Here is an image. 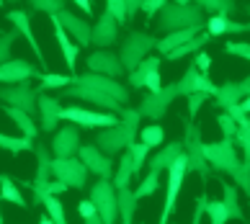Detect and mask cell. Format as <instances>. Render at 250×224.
I'll list each match as a JSON object with an SVG mask.
<instances>
[{
	"label": "cell",
	"instance_id": "6da1fadb",
	"mask_svg": "<svg viewBox=\"0 0 250 224\" xmlns=\"http://www.w3.org/2000/svg\"><path fill=\"white\" fill-rule=\"evenodd\" d=\"M140 124H142V114L140 108H124V114L119 116L116 124L104 126V132L96 134V144L104 149L106 155H122L129 144L137 142L140 137Z\"/></svg>",
	"mask_w": 250,
	"mask_h": 224
},
{
	"label": "cell",
	"instance_id": "7a4b0ae2",
	"mask_svg": "<svg viewBox=\"0 0 250 224\" xmlns=\"http://www.w3.org/2000/svg\"><path fill=\"white\" fill-rule=\"evenodd\" d=\"M157 18V31L168 34V31H178V29H204L207 18H204V8L199 3H165L160 8Z\"/></svg>",
	"mask_w": 250,
	"mask_h": 224
},
{
	"label": "cell",
	"instance_id": "3957f363",
	"mask_svg": "<svg viewBox=\"0 0 250 224\" xmlns=\"http://www.w3.org/2000/svg\"><path fill=\"white\" fill-rule=\"evenodd\" d=\"M183 152L188 157V173H199L201 183H209V173H211V165L209 160L204 157V139H201V126L193 124V119L183 121Z\"/></svg>",
	"mask_w": 250,
	"mask_h": 224
},
{
	"label": "cell",
	"instance_id": "277c9868",
	"mask_svg": "<svg viewBox=\"0 0 250 224\" xmlns=\"http://www.w3.org/2000/svg\"><path fill=\"white\" fill-rule=\"evenodd\" d=\"M34 155H36V175L34 181H29L31 188V204L42 206L44 199L49 196V183H52V149L44 147V142H34Z\"/></svg>",
	"mask_w": 250,
	"mask_h": 224
},
{
	"label": "cell",
	"instance_id": "5b68a950",
	"mask_svg": "<svg viewBox=\"0 0 250 224\" xmlns=\"http://www.w3.org/2000/svg\"><path fill=\"white\" fill-rule=\"evenodd\" d=\"M204 157L209 160L211 170H217V173H229L232 175L237 167L243 165L232 137H222L219 142H204Z\"/></svg>",
	"mask_w": 250,
	"mask_h": 224
},
{
	"label": "cell",
	"instance_id": "8992f818",
	"mask_svg": "<svg viewBox=\"0 0 250 224\" xmlns=\"http://www.w3.org/2000/svg\"><path fill=\"white\" fill-rule=\"evenodd\" d=\"M155 46H157V36L147 34V31H129L124 36V41H122V52H119L124 70L132 72L137 64L155 49Z\"/></svg>",
	"mask_w": 250,
	"mask_h": 224
},
{
	"label": "cell",
	"instance_id": "52a82bcc",
	"mask_svg": "<svg viewBox=\"0 0 250 224\" xmlns=\"http://www.w3.org/2000/svg\"><path fill=\"white\" fill-rule=\"evenodd\" d=\"M88 199L96 204L104 224H116L119 222V201H116V185L111 178H98L90 185Z\"/></svg>",
	"mask_w": 250,
	"mask_h": 224
},
{
	"label": "cell",
	"instance_id": "ba28073f",
	"mask_svg": "<svg viewBox=\"0 0 250 224\" xmlns=\"http://www.w3.org/2000/svg\"><path fill=\"white\" fill-rule=\"evenodd\" d=\"M168 193H165V204H163V214H160V222L165 224L170 219V214L175 211V204H178V196H181V185L188 175V157L186 152L175 157V163L168 167Z\"/></svg>",
	"mask_w": 250,
	"mask_h": 224
},
{
	"label": "cell",
	"instance_id": "9c48e42d",
	"mask_svg": "<svg viewBox=\"0 0 250 224\" xmlns=\"http://www.w3.org/2000/svg\"><path fill=\"white\" fill-rule=\"evenodd\" d=\"M175 98H178V82H168V85H163L160 90H147V96L142 98V103H140L142 119L160 121Z\"/></svg>",
	"mask_w": 250,
	"mask_h": 224
},
{
	"label": "cell",
	"instance_id": "30bf717a",
	"mask_svg": "<svg viewBox=\"0 0 250 224\" xmlns=\"http://www.w3.org/2000/svg\"><path fill=\"white\" fill-rule=\"evenodd\" d=\"M88 167L85 163L80 160L78 155H70V157H52V175L60 178L70 185V188H85L88 183Z\"/></svg>",
	"mask_w": 250,
	"mask_h": 224
},
{
	"label": "cell",
	"instance_id": "8fae6325",
	"mask_svg": "<svg viewBox=\"0 0 250 224\" xmlns=\"http://www.w3.org/2000/svg\"><path fill=\"white\" fill-rule=\"evenodd\" d=\"M0 101H5L8 106H16V108L29 111L31 116L39 114V90L31 85V80L11 82L8 88L0 90Z\"/></svg>",
	"mask_w": 250,
	"mask_h": 224
},
{
	"label": "cell",
	"instance_id": "7c38bea8",
	"mask_svg": "<svg viewBox=\"0 0 250 224\" xmlns=\"http://www.w3.org/2000/svg\"><path fill=\"white\" fill-rule=\"evenodd\" d=\"M62 121H72L78 124L80 129H104L116 124V114L114 111H90V108H83V106H64L62 108Z\"/></svg>",
	"mask_w": 250,
	"mask_h": 224
},
{
	"label": "cell",
	"instance_id": "4fadbf2b",
	"mask_svg": "<svg viewBox=\"0 0 250 224\" xmlns=\"http://www.w3.org/2000/svg\"><path fill=\"white\" fill-rule=\"evenodd\" d=\"M64 93V98H78V101H85V103H93L98 108H104V111H114L116 116H122L124 114V103H119L116 98H111L108 93L104 90H98V88H88V85H67V88H62Z\"/></svg>",
	"mask_w": 250,
	"mask_h": 224
},
{
	"label": "cell",
	"instance_id": "5bb4252c",
	"mask_svg": "<svg viewBox=\"0 0 250 224\" xmlns=\"http://www.w3.org/2000/svg\"><path fill=\"white\" fill-rule=\"evenodd\" d=\"M72 82L75 85H88V88H98V90H104L108 93L111 98H116L119 103H129V90L126 85H122L119 82V78H108V75H101V72H93V70H88V72H83V75H72Z\"/></svg>",
	"mask_w": 250,
	"mask_h": 224
},
{
	"label": "cell",
	"instance_id": "9a60e30c",
	"mask_svg": "<svg viewBox=\"0 0 250 224\" xmlns=\"http://www.w3.org/2000/svg\"><path fill=\"white\" fill-rule=\"evenodd\" d=\"M78 157L85 163V167L90 173L98 175V178H114V163H111V155H106L96 142L93 144H80Z\"/></svg>",
	"mask_w": 250,
	"mask_h": 224
},
{
	"label": "cell",
	"instance_id": "2e32d148",
	"mask_svg": "<svg viewBox=\"0 0 250 224\" xmlns=\"http://www.w3.org/2000/svg\"><path fill=\"white\" fill-rule=\"evenodd\" d=\"M80 126L78 124H72V121H67L57 134L52 137V155L54 157H70V155H78V149H80Z\"/></svg>",
	"mask_w": 250,
	"mask_h": 224
},
{
	"label": "cell",
	"instance_id": "e0dca14e",
	"mask_svg": "<svg viewBox=\"0 0 250 224\" xmlns=\"http://www.w3.org/2000/svg\"><path fill=\"white\" fill-rule=\"evenodd\" d=\"M116 39H119V21L111 11H104L98 16V21L93 23V29H90V44L108 49V46L116 44Z\"/></svg>",
	"mask_w": 250,
	"mask_h": 224
},
{
	"label": "cell",
	"instance_id": "ac0fdd59",
	"mask_svg": "<svg viewBox=\"0 0 250 224\" xmlns=\"http://www.w3.org/2000/svg\"><path fill=\"white\" fill-rule=\"evenodd\" d=\"M209 93L211 98H214V93H217V85L211 82L209 78V72H201L196 64H188V70L183 72V78L178 80V96H188V93Z\"/></svg>",
	"mask_w": 250,
	"mask_h": 224
},
{
	"label": "cell",
	"instance_id": "d6986e66",
	"mask_svg": "<svg viewBox=\"0 0 250 224\" xmlns=\"http://www.w3.org/2000/svg\"><path fill=\"white\" fill-rule=\"evenodd\" d=\"M85 64H88V70L101 72V75H108V78H122V75L126 72L124 64H122V57L114 54L111 49H98L93 54H88Z\"/></svg>",
	"mask_w": 250,
	"mask_h": 224
},
{
	"label": "cell",
	"instance_id": "ffe728a7",
	"mask_svg": "<svg viewBox=\"0 0 250 224\" xmlns=\"http://www.w3.org/2000/svg\"><path fill=\"white\" fill-rule=\"evenodd\" d=\"M39 67L26 60H5L3 64H0V82L3 85H11V82H23V80H34L39 78Z\"/></svg>",
	"mask_w": 250,
	"mask_h": 224
},
{
	"label": "cell",
	"instance_id": "44dd1931",
	"mask_svg": "<svg viewBox=\"0 0 250 224\" xmlns=\"http://www.w3.org/2000/svg\"><path fill=\"white\" fill-rule=\"evenodd\" d=\"M57 18H60V23L64 26V31L75 39V44L80 46V49L90 44V29H93V26H90L85 18L75 16L72 11H67V8H62V11L57 13Z\"/></svg>",
	"mask_w": 250,
	"mask_h": 224
},
{
	"label": "cell",
	"instance_id": "7402d4cb",
	"mask_svg": "<svg viewBox=\"0 0 250 224\" xmlns=\"http://www.w3.org/2000/svg\"><path fill=\"white\" fill-rule=\"evenodd\" d=\"M49 21L54 26V36H57V44H60V52H62V57H64V64H67V70L75 75V64H78V54H80V46L70 39V34L64 31V26L60 23V18L57 13L49 16Z\"/></svg>",
	"mask_w": 250,
	"mask_h": 224
},
{
	"label": "cell",
	"instance_id": "603a6c76",
	"mask_svg": "<svg viewBox=\"0 0 250 224\" xmlns=\"http://www.w3.org/2000/svg\"><path fill=\"white\" fill-rule=\"evenodd\" d=\"M60 121H62L60 98L47 96V93H39V124H42V132H54Z\"/></svg>",
	"mask_w": 250,
	"mask_h": 224
},
{
	"label": "cell",
	"instance_id": "cb8c5ba5",
	"mask_svg": "<svg viewBox=\"0 0 250 224\" xmlns=\"http://www.w3.org/2000/svg\"><path fill=\"white\" fill-rule=\"evenodd\" d=\"M8 21H11V23L16 26V31L21 34L26 41H29L31 52L36 54V60H39V64H44V67H47V60H44V52H42L39 41H36L34 31H31V18H29V13H26V11H11V13H8Z\"/></svg>",
	"mask_w": 250,
	"mask_h": 224
},
{
	"label": "cell",
	"instance_id": "d4e9b609",
	"mask_svg": "<svg viewBox=\"0 0 250 224\" xmlns=\"http://www.w3.org/2000/svg\"><path fill=\"white\" fill-rule=\"evenodd\" d=\"M183 155V142H178V139H173V142H168L163 149H157V152L147 160V170H168V167L175 163V157Z\"/></svg>",
	"mask_w": 250,
	"mask_h": 224
},
{
	"label": "cell",
	"instance_id": "484cf974",
	"mask_svg": "<svg viewBox=\"0 0 250 224\" xmlns=\"http://www.w3.org/2000/svg\"><path fill=\"white\" fill-rule=\"evenodd\" d=\"M116 201H119V222H134V214H137V204H140V199H137V193L129 188V185H124V188H116Z\"/></svg>",
	"mask_w": 250,
	"mask_h": 224
},
{
	"label": "cell",
	"instance_id": "4316f807",
	"mask_svg": "<svg viewBox=\"0 0 250 224\" xmlns=\"http://www.w3.org/2000/svg\"><path fill=\"white\" fill-rule=\"evenodd\" d=\"M201 31H204V29H193V26H191V29H178V31H168V34L163 36V39H157V46H155V49H157V52H160L163 57H165V54H168L170 49H175V46H181L183 41L193 39V36H196V34H201Z\"/></svg>",
	"mask_w": 250,
	"mask_h": 224
},
{
	"label": "cell",
	"instance_id": "83f0119b",
	"mask_svg": "<svg viewBox=\"0 0 250 224\" xmlns=\"http://www.w3.org/2000/svg\"><path fill=\"white\" fill-rule=\"evenodd\" d=\"M5 114H8V119L13 121V124L21 129V134L23 137H29V139H36V134L42 132L39 126H36V121H34V116L29 114V111H23V108H16V106H8L5 108Z\"/></svg>",
	"mask_w": 250,
	"mask_h": 224
},
{
	"label": "cell",
	"instance_id": "f1b7e54d",
	"mask_svg": "<svg viewBox=\"0 0 250 224\" xmlns=\"http://www.w3.org/2000/svg\"><path fill=\"white\" fill-rule=\"evenodd\" d=\"M211 39V36L207 34V31H201V34H196L193 39H188V41H183L181 46H175V49H170L165 57H168V62H178V60H183V57H188V54H196V52H201V46H207V41Z\"/></svg>",
	"mask_w": 250,
	"mask_h": 224
},
{
	"label": "cell",
	"instance_id": "f546056e",
	"mask_svg": "<svg viewBox=\"0 0 250 224\" xmlns=\"http://www.w3.org/2000/svg\"><path fill=\"white\" fill-rule=\"evenodd\" d=\"M222 185V201H225V206L229 211V219H237V222H245V211L240 206V196H237V185L227 183L225 178L219 181Z\"/></svg>",
	"mask_w": 250,
	"mask_h": 224
},
{
	"label": "cell",
	"instance_id": "4dcf8cb0",
	"mask_svg": "<svg viewBox=\"0 0 250 224\" xmlns=\"http://www.w3.org/2000/svg\"><path fill=\"white\" fill-rule=\"evenodd\" d=\"M240 101H243L240 82L227 80V82H222V85H217V93H214V106L217 108H227V106H232V103H240Z\"/></svg>",
	"mask_w": 250,
	"mask_h": 224
},
{
	"label": "cell",
	"instance_id": "1f68e13d",
	"mask_svg": "<svg viewBox=\"0 0 250 224\" xmlns=\"http://www.w3.org/2000/svg\"><path fill=\"white\" fill-rule=\"evenodd\" d=\"M152 70H160V57L147 54V57L137 64L132 72H129V88H145V78H147Z\"/></svg>",
	"mask_w": 250,
	"mask_h": 224
},
{
	"label": "cell",
	"instance_id": "d6a6232c",
	"mask_svg": "<svg viewBox=\"0 0 250 224\" xmlns=\"http://www.w3.org/2000/svg\"><path fill=\"white\" fill-rule=\"evenodd\" d=\"M34 142L36 139L29 137H11V134H3L0 132V149H8L11 155H21V152H34Z\"/></svg>",
	"mask_w": 250,
	"mask_h": 224
},
{
	"label": "cell",
	"instance_id": "836d02e7",
	"mask_svg": "<svg viewBox=\"0 0 250 224\" xmlns=\"http://www.w3.org/2000/svg\"><path fill=\"white\" fill-rule=\"evenodd\" d=\"M0 199L8 201V204H16V206H26L23 193L11 175H0Z\"/></svg>",
	"mask_w": 250,
	"mask_h": 224
},
{
	"label": "cell",
	"instance_id": "e575fe53",
	"mask_svg": "<svg viewBox=\"0 0 250 224\" xmlns=\"http://www.w3.org/2000/svg\"><path fill=\"white\" fill-rule=\"evenodd\" d=\"M134 178V167H132V155H129V149L126 152H122V160H119V167L114 170V185L116 188H124V185H129Z\"/></svg>",
	"mask_w": 250,
	"mask_h": 224
},
{
	"label": "cell",
	"instance_id": "d590c367",
	"mask_svg": "<svg viewBox=\"0 0 250 224\" xmlns=\"http://www.w3.org/2000/svg\"><path fill=\"white\" fill-rule=\"evenodd\" d=\"M36 80H39V85H36V90H39V93H47V90H52V88H67V85H72V80H75V78H72V75H70V78H67V75H54V72H42L39 75V78H36Z\"/></svg>",
	"mask_w": 250,
	"mask_h": 224
},
{
	"label": "cell",
	"instance_id": "8d00e7d4",
	"mask_svg": "<svg viewBox=\"0 0 250 224\" xmlns=\"http://www.w3.org/2000/svg\"><path fill=\"white\" fill-rule=\"evenodd\" d=\"M157 188H160V170H147V175L140 181V185H137V199H150V196L157 193Z\"/></svg>",
	"mask_w": 250,
	"mask_h": 224
},
{
	"label": "cell",
	"instance_id": "74e56055",
	"mask_svg": "<svg viewBox=\"0 0 250 224\" xmlns=\"http://www.w3.org/2000/svg\"><path fill=\"white\" fill-rule=\"evenodd\" d=\"M150 149H152V147H147L142 139H140V142H132V144H129V155H132V167H134V178H137V175H142Z\"/></svg>",
	"mask_w": 250,
	"mask_h": 224
},
{
	"label": "cell",
	"instance_id": "f35d334b",
	"mask_svg": "<svg viewBox=\"0 0 250 224\" xmlns=\"http://www.w3.org/2000/svg\"><path fill=\"white\" fill-rule=\"evenodd\" d=\"M140 139L147 144V147H160L165 142V129L160 124H147V126H140Z\"/></svg>",
	"mask_w": 250,
	"mask_h": 224
},
{
	"label": "cell",
	"instance_id": "ab89813d",
	"mask_svg": "<svg viewBox=\"0 0 250 224\" xmlns=\"http://www.w3.org/2000/svg\"><path fill=\"white\" fill-rule=\"evenodd\" d=\"M193 3H199L204 11H211V13H222V16L235 13V0H193Z\"/></svg>",
	"mask_w": 250,
	"mask_h": 224
},
{
	"label": "cell",
	"instance_id": "60d3db41",
	"mask_svg": "<svg viewBox=\"0 0 250 224\" xmlns=\"http://www.w3.org/2000/svg\"><path fill=\"white\" fill-rule=\"evenodd\" d=\"M207 217L211 224H225L229 222V211L225 206V201H214V199H209L207 201Z\"/></svg>",
	"mask_w": 250,
	"mask_h": 224
},
{
	"label": "cell",
	"instance_id": "b9f144b4",
	"mask_svg": "<svg viewBox=\"0 0 250 224\" xmlns=\"http://www.w3.org/2000/svg\"><path fill=\"white\" fill-rule=\"evenodd\" d=\"M78 214H80V219L85 222V224H104V219H101V214L96 209V204L90 201V199L78 201Z\"/></svg>",
	"mask_w": 250,
	"mask_h": 224
},
{
	"label": "cell",
	"instance_id": "7bdbcfd3",
	"mask_svg": "<svg viewBox=\"0 0 250 224\" xmlns=\"http://www.w3.org/2000/svg\"><path fill=\"white\" fill-rule=\"evenodd\" d=\"M44 209L49 211V217H52L54 224H67V214H64L62 204H60V199L54 193H49L47 199H44Z\"/></svg>",
	"mask_w": 250,
	"mask_h": 224
},
{
	"label": "cell",
	"instance_id": "ee69618b",
	"mask_svg": "<svg viewBox=\"0 0 250 224\" xmlns=\"http://www.w3.org/2000/svg\"><path fill=\"white\" fill-rule=\"evenodd\" d=\"M18 39V31H0V64L5 60H11V52H13V44Z\"/></svg>",
	"mask_w": 250,
	"mask_h": 224
},
{
	"label": "cell",
	"instance_id": "f6af8a7d",
	"mask_svg": "<svg viewBox=\"0 0 250 224\" xmlns=\"http://www.w3.org/2000/svg\"><path fill=\"white\" fill-rule=\"evenodd\" d=\"M29 5H31V11H42L47 16H54L64 8V0H29Z\"/></svg>",
	"mask_w": 250,
	"mask_h": 224
},
{
	"label": "cell",
	"instance_id": "bcb514c9",
	"mask_svg": "<svg viewBox=\"0 0 250 224\" xmlns=\"http://www.w3.org/2000/svg\"><path fill=\"white\" fill-rule=\"evenodd\" d=\"M235 142L240 144V149L245 152V157H250V119L245 121V124H240L237 126V132H235Z\"/></svg>",
	"mask_w": 250,
	"mask_h": 224
},
{
	"label": "cell",
	"instance_id": "7dc6e473",
	"mask_svg": "<svg viewBox=\"0 0 250 224\" xmlns=\"http://www.w3.org/2000/svg\"><path fill=\"white\" fill-rule=\"evenodd\" d=\"M225 54H232V57H240V60L250 62V44L248 41H227L225 44Z\"/></svg>",
	"mask_w": 250,
	"mask_h": 224
},
{
	"label": "cell",
	"instance_id": "c3c4849f",
	"mask_svg": "<svg viewBox=\"0 0 250 224\" xmlns=\"http://www.w3.org/2000/svg\"><path fill=\"white\" fill-rule=\"evenodd\" d=\"M188 119H196V114H199V108L209 101V93H201V90H196V93H188Z\"/></svg>",
	"mask_w": 250,
	"mask_h": 224
},
{
	"label": "cell",
	"instance_id": "681fc988",
	"mask_svg": "<svg viewBox=\"0 0 250 224\" xmlns=\"http://www.w3.org/2000/svg\"><path fill=\"white\" fill-rule=\"evenodd\" d=\"M106 11H111L116 16L119 26L126 23V0H106Z\"/></svg>",
	"mask_w": 250,
	"mask_h": 224
},
{
	"label": "cell",
	"instance_id": "f907efd6",
	"mask_svg": "<svg viewBox=\"0 0 250 224\" xmlns=\"http://www.w3.org/2000/svg\"><path fill=\"white\" fill-rule=\"evenodd\" d=\"M217 124H219V129H222V134H225V137H232V139H235V132H237V121H235L232 116H229L227 111H225V114H219V116H217Z\"/></svg>",
	"mask_w": 250,
	"mask_h": 224
},
{
	"label": "cell",
	"instance_id": "816d5d0a",
	"mask_svg": "<svg viewBox=\"0 0 250 224\" xmlns=\"http://www.w3.org/2000/svg\"><path fill=\"white\" fill-rule=\"evenodd\" d=\"M207 201H209V196H207V193H201L199 199H196V204H193V217H191L193 224H199L204 217H207Z\"/></svg>",
	"mask_w": 250,
	"mask_h": 224
},
{
	"label": "cell",
	"instance_id": "f5cc1de1",
	"mask_svg": "<svg viewBox=\"0 0 250 224\" xmlns=\"http://www.w3.org/2000/svg\"><path fill=\"white\" fill-rule=\"evenodd\" d=\"M165 3H168V0H145V3H142V13H145L147 21L160 13V8H163Z\"/></svg>",
	"mask_w": 250,
	"mask_h": 224
},
{
	"label": "cell",
	"instance_id": "db71d44e",
	"mask_svg": "<svg viewBox=\"0 0 250 224\" xmlns=\"http://www.w3.org/2000/svg\"><path fill=\"white\" fill-rule=\"evenodd\" d=\"M225 111H227V114L232 116L235 121H237V126H240V124H245V121L250 119V114H248V111H245L243 106H240V103H232V106H227Z\"/></svg>",
	"mask_w": 250,
	"mask_h": 224
},
{
	"label": "cell",
	"instance_id": "11a10c76",
	"mask_svg": "<svg viewBox=\"0 0 250 224\" xmlns=\"http://www.w3.org/2000/svg\"><path fill=\"white\" fill-rule=\"evenodd\" d=\"M193 64H196L201 72H209V67H211V57H209L207 52H196V54H193Z\"/></svg>",
	"mask_w": 250,
	"mask_h": 224
},
{
	"label": "cell",
	"instance_id": "9f6ffc18",
	"mask_svg": "<svg viewBox=\"0 0 250 224\" xmlns=\"http://www.w3.org/2000/svg\"><path fill=\"white\" fill-rule=\"evenodd\" d=\"M145 88L147 90H160L163 88V82H160V70H152L150 75L145 78Z\"/></svg>",
	"mask_w": 250,
	"mask_h": 224
},
{
	"label": "cell",
	"instance_id": "6f0895ef",
	"mask_svg": "<svg viewBox=\"0 0 250 224\" xmlns=\"http://www.w3.org/2000/svg\"><path fill=\"white\" fill-rule=\"evenodd\" d=\"M142 3L145 0H126V23L134 21V16L142 11Z\"/></svg>",
	"mask_w": 250,
	"mask_h": 224
},
{
	"label": "cell",
	"instance_id": "680465c9",
	"mask_svg": "<svg viewBox=\"0 0 250 224\" xmlns=\"http://www.w3.org/2000/svg\"><path fill=\"white\" fill-rule=\"evenodd\" d=\"M75 5H78V8H80V11L85 13V16L93 13V0H75Z\"/></svg>",
	"mask_w": 250,
	"mask_h": 224
},
{
	"label": "cell",
	"instance_id": "91938a15",
	"mask_svg": "<svg viewBox=\"0 0 250 224\" xmlns=\"http://www.w3.org/2000/svg\"><path fill=\"white\" fill-rule=\"evenodd\" d=\"M240 90H243V98L250 96V75H248L245 80H240Z\"/></svg>",
	"mask_w": 250,
	"mask_h": 224
},
{
	"label": "cell",
	"instance_id": "94428289",
	"mask_svg": "<svg viewBox=\"0 0 250 224\" xmlns=\"http://www.w3.org/2000/svg\"><path fill=\"white\" fill-rule=\"evenodd\" d=\"M240 106H243V108L248 111V114H250V96H245L243 101H240Z\"/></svg>",
	"mask_w": 250,
	"mask_h": 224
},
{
	"label": "cell",
	"instance_id": "6125c7cd",
	"mask_svg": "<svg viewBox=\"0 0 250 224\" xmlns=\"http://www.w3.org/2000/svg\"><path fill=\"white\" fill-rule=\"evenodd\" d=\"M173 3H183V5H186V3H193V0H173Z\"/></svg>",
	"mask_w": 250,
	"mask_h": 224
},
{
	"label": "cell",
	"instance_id": "be15d7a7",
	"mask_svg": "<svg viewBox=\"0 0 250 224\" xmlns=\"http://www.w3.org/2000/svg\"><path fill=\"white\" fill-rule=\"evenodd\" d=\"M0 224H3V211H0Z\"/></svg>",
	"mask_w": 250,
	"mask_h": 224
},
{
	"label": "cell",
	"instance_id": "e7e4bbea",
	"mask_svg": "<svg viewBox=\"0 0 250 224\" xmlns=\"http://www.w3.org/2000/svg\"><path fill=\"white\" fill-rule=\"evenodd\" d=\"M248 16H250V5H248Z\"/></svg>",
	"mask_w": 250,
	"mask_h": 224
},
{
	"label": "cell",
	"instance_id": "03108f58",
	"mask_svg": "<svg viewBox=\"0 0 250 224\" xmlns=\"http://www.w3.org/2000/svg\"><path fill=\"white\" fill-rule=\"evenodd\" d=\"M11 3H18V0H11Z\"/></svg>",
	"mask_w": 250,
	"mask_h": 224
}]
</instances>
